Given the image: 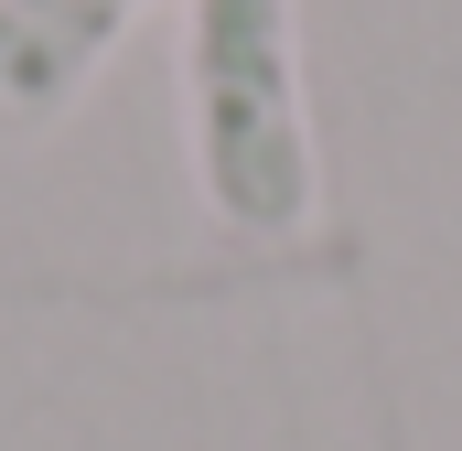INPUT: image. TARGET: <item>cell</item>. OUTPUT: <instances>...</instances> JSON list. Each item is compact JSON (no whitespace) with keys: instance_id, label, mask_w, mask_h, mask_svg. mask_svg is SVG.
Listing matches in <instances>:
<instances>
[{"instance_id":"6da1fadb","label":"cell","mask_w":462,"mask_h":451,"mask_svg":"<svg viewBox=\"0 0 462 451\" xmlns=\"http://www.w3.org/2000/svg\"><path fill=\"white\" fill-rule=\"evenodd\" d=\"M183 161L236 236H301L323 151L301 97V0H183Z\"/></svg>"},{"instance_id":"7a4b0ae2","label":"cell","mask_w":462,"mask_h":451,"mask_svg":"<svg viewBox=\"0 0 462 451\" xmlns=\"http://www.w3.org/2000/svg\"><path fill=\"white\" fill-rule=\"evenodd\" d=\"M151 0H0V140H43Z\"/></svg>"}]
</instances>
